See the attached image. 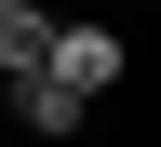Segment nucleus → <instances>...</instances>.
<instances>
[{"label": "nucleus", "instance_id": "obj_1", "mask_svg": "<svg viewBox=\"0 0 161 147\" xmlns=\"http://www.w3.org/2000/svg\"><path fill=\"white\" fill-rule=\"evenodd\" d=\"M40 80H67L80 107H94V94L121 80V27H67V13H54V40H40Z\"/></svg>", "mask_w": 161, "mask_h": 147}, {"label": "nucleus", "instance_id": "obj_2", "mask_svg": "<svg viewBox=\"0 0 161 147\" xmlns=\"http://www.w3.org/2000/svg\"><path fill=\"white\" fill-rule=\"evenodd\" d=\"M0 94H14V134H40V147H80V120H94V107H80V94H67V80H0Z\"/></svg>", "mask_w": 161, "mask_h": 147}, {"label": "nucleus", "instance_id": "obj_3", "mask_svg": "<svg viewBox=\"0 0 161 147\" xmlns=\"http://www.w3.org/2000/svg\"><path fill=\"white\" fill-rule=\"evenodd\" d=\"M40 40H54V13H40V0H0V80H27Z\"/></svg>", "mask_w": 161, "mask_h": 147}]
</instances>
